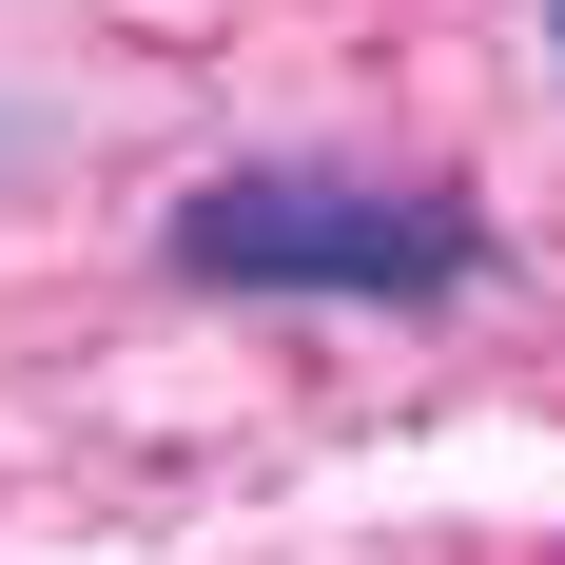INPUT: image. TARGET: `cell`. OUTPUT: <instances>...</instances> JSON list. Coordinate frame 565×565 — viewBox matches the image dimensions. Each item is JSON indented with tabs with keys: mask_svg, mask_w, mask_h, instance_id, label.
<instances>
[{
	"mask_svg": "<svg viewBox=\"0 0 565 565\" xmlns=\"http://www.w3.org/2000/svg\"><path fill=\"white\" fill-rule=\"evenodd\" d=\"M546 40H565V0H546Z\"/></svg>",
	"mask_w": 565,
	"mask_h": 565,
	"instance_id": "7a4b0ae2",
	"label": "cell"
},
{
	"mask_svg": "<svg viewBox=\"0 0 565 565\" xmlns=\"http://www.w3.org/2000/svg\"><path fill=\"white\" fill-rule=\"evenodd\" d=\"M488 195L449 175H351V157H234L157 215L175 292H312V312H449L488 292Z\"/></svg>",
	"mask_w": 565,
	"mask_h": 565,
	"instance_id": "6da1fadb",
	"label": "cell"
}]
</instances>
